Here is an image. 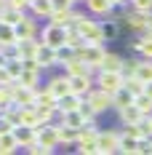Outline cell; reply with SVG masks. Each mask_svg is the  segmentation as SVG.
<instances>
[{"label": "cell", "mask_w": 152, "mask_h": 155, "mask_svg": "<svg viewBox=\"0 0 152 155\" xmlns=\"http://www.w3.org/2000/svg\"><path fill=\"white\" fill-rule=\"evenodd\" d=\"M115 112H118V118H120V123H123V126H128V123H139V120L144 118V112H141L136 104H128V107L115 110Z\"/></svg>", "instance_id": "cell-19"}, {"label": "cell", "mask_w": 152, "mask_h": 155, "mask_svg": "<svg viewBox=\"0 0 152 155\" xmlns=\"http://www.w3.org/2000/svg\"><path fill=\"white\" fill-rule=\"evenodd\" d=\"M37 110V118H40V123H53V118L59 115V107H46V104H35Z\"/></svg>", "instance_id": "cell-31"}, {"label": "cell", "mask_w": 152, "mask_h": 155, "mask_svg": "<svg viewBox=\"0 0 152 155\" xmlns=\"http://www.w3.org/2000/svg\"><path fill=\"white\" fill-rule=\"evenodd\" d=\"M14 128H16V126L11 123L8 118H3V115H0V137H3V134H11Z\"/></svg>", "instance_id": "cell-42"}, {"label": "cell", "mask_w": 152, "mask_h": 155, "mask_svg": "<svg viewBox=\"0 0 152 155\" xmlns=\"http://www.w3.org/2000/svg\"><path fill=\"white\" fill-rule=\"evenodd\" d=\"M19 83L21 86H27V88H37V83H40V70H21V75H19Z\"/></svg>", "instance_id": "cell-25"}, {"label": "cell", "mask_w": 152, "mask_h": 155, "mask_svg": "<svg viewBox=\"0 0 152 155\" xmlns=\"http://www.w3.org/2000/svg\"><path fill=\"white\" fill-rule=\"evenodd\" d=\"M139 54L144 59H152V32H141V46H139Z\"/></svg>", "instance_id": "cell-37"}, {"label": "cell", "mask_w": 152, "mask_h": 155, "mask_svg": "<svg viewBox=\"0 0 152 155\" xmlns=\"http://www.w3.org/2000/svg\"><path fill=\"white\" fill-rule=\"evenodd\" d=\"M56 96L48 91V88H37V94H35V104H46V107H56Z\"/></svg>", "instance_id": "cell-32"}, {"label": "cell", "mask_w": 152, "mask_h": 155, "mask_svg": "<svg viewBox=\"0 0 152 155\" xmlns=\"http://www.w3.org/2000/svg\"><path fill=\"white\" fill-rule=\"evenodd\" d=\"M67 46L70 48H83L86 46V38L80 35V30H77V24H72V27H67Z\"/></svg>", "instance_id": "cell-27"}, {"label": "cell", "mask_w": 152, "mask_h": 155, "mask_svg": "<svg viewBox=\"0 0 152 155\" xmlns=\"http://www.w3.org/2000/svg\"><path fill=\"white\" fill-rule=\"evenodd\" d=\"M123 86H125L128 91L134 94V96H136V94H141L144 88H147V83H144L141 78H136V75H128V78H125V83H123Z\"/></svg>", "instance_id": "cell-35"}, {"label": "cell", "mask_w": 152, "mask_h": 155, "mask_svg": "<svg viewBox=\"0 0 152 155\" xmlns=\"http://www.w3.org/2000/svg\"><path fill=\"white\" fill-rule=\"evenodd\" d=\"M136 144H139L136 137H131V134L120 131V144H118V153H136Z\"/></svg>", "instance_id": "cell-29"}, {"label": "cell", "mask_w": 152, "mask_h": 155, "mask_svg": "<svg viewBox=\"0 0 152 155\" xmlns=\"http://www.w3.org/2000/svg\"><path fill=\"white\" fill-rule=\"evenodd\" d=\"M40 43H46V46L59 51L61 46H67V27H59V24H51L48 21L46 27L40 30Z\"/></svg>", "instance_id": "cell-1"}, {"label": "cell", "mask_w": 152, "mask_h": 155, "mask_svg": "<svg viewBox=\"0 0 152 155\" xmlns=\"http://www.w3.org/2000/svg\"><path fill=\"white\" fill-rule=\"evenodd\" d=\"M147 32H152V11H150V16H147Z\"/></svg>", "instance_id": "cell-48"}, {"label": "cell", "mask_w": 152, "mask_h": 155, "mask_svg": "<svg viewBox=\"0 0 152 155\" xmlns=\"http://www.w3.org/2000/svg\"><path fill=\"white\" fill-rule=\"evenodd\" d=\"M83 99H86V96H80V94L70 91V94H64V96H59L56 107H59V112H72V110H77L80 104H83Z\"/></svg>", "instance_id": "cell-14"}, {"label": "cell", "mask_w": 152, "mask_h": 155, "mask_svg": "<svg viewBox=\"0 0 152 155\" xmlns=\"http://www.w3.org/2000/svg\"><path fill=\"white\" fill-rule=\"evenodd\" d=\"M86 8H88V14H93V16H109L115 5H112L109 0H86Z\"/></svg>", "instance_id": "cell-21"}, {"label": "cell", "mask_w": 152, "mask_h": 155, "mask_svg": "<svg viewBox=\"0 0 152 155\" xmlns=\"http://www.w3.org/2000/svg\"><path fill=\"white\" fill-rule=\"evenodd\" d=\"M19 123L21 126H32V128H40V118H37V110L35 104H24V107H19Z\"/></svg>", "instance_id": "cell-15"}, {"label": "cell", "mask_w": 152, "mask_h": 155, "mask_svg": "<svg viewBox=\"0 0 152 155\" xmlns=\"http://www.w3.org/2000/svg\"><path fill=\"white\" fill-rule=\"evenodd\" d=\"M144 91H147V94H150V96H152V80H150V83H147V88H144Z\"/></svg>", "instance_id": "cell-50"}, {"label": "cell", "mask_w": 152, "mask_h": 155, "mask_svg": "<svg viewBox=\"0 0 152 155\" xmlns=\"http://www.w3.org/2000/svg\"><path fill=\"white\" fill-rule=\"evenodd\" d=\"M102 30H104V40H115L120 35V19H109L102 21Z\"/></svg>", "instance_id": "cell-30"}, {"label": "cell", "mask_w": 152, "mask_h": 155, "mask_svg": "<svg viewBox=\"0 0 152 155\" xmlns=\"http://www.w3.org/2000/svg\"><path fill=\"white\" fill-rule=\"evenodd\" d=\"M8 5H11V8H19V11H24V14L30 11V0H8Z\"/></svg>", "instance_id": "cell-43"}, {"label": "cell", "mask_w": 152, "mask_h": 155, "mask_svg": "<svg viewBox=\"0 0 152 155\" xmlns=\"http://www.w3.org/2000/svg\"><path fill=\"white\" fill-rule=\"evenodd\" d=\"M16 150H19V142H16L14 131H11V134H3V137H0V155H11V153H16Z\"/></svg>", "instance_id": "cell-28"}, {"label": "cell", "mask_w": 152, "mask_h": 155, "mask_svg": "<svg viewBox=\"0 0 152 155\" xmlns=\"http://www.w3.org/2000/svg\"><path fill=\"white\" fill-rule=\"evenodd\" d=\"M123 83H125V75H123V72H107V70H99V72H96V86L104 88L107 94L120 91Z\"/></svg>", "instance_id": "cell-4"}, {"label": "cell", "mask_w": 152, "mask_h": 155, "mask_svg": "<svg viewBox=\"0 0 152 155\" xmlns=\"http://www.w3.org/2000/svg\"><path fill=\"white\" fill-rule=\"evenodd\" d=\"M136 78H141L144 83H150L152 80V59H141V62L136 64V72H134Z\"/></svg>", "instance_id": "cell-33"}, {"label": "cell", "mask_w": 152, "mask_h": 155, "mask_svg": "<svg viewBox=\"0 0 152 155\" xmlns=\"http://www.w3.org/2000/svg\"><path fill=\"white\" fill-rule=\"evenodd\" d=\"M77 110H80V115H83L86 120H93V118H96V112H93V107L88 104V102H86V99H83V104H80Z\"/></svg>", "instance_id": "cell-40"}, {"label": "cell", "mask_w": 152, "mask_h": 155, "mask_svg": "<svg viewBox=\"0 0 152 155\" xmlns=\"http://www.w3.org/2000/svg\"><path fill=\"white\" fill-rule=\"evenodd\" d=\"M147 11H136V8H134V11H125V14H123V19H120V24H125V27H128V30H134V32H144L147 30Z\"/></svg>", "instance_id": "cell-7"}, {"label": "cell", "mask_w": 152, "mask_h": 155, "mask_svg": "<svg viewBox=\"0 0 152 155\" xmlns=\"http://www.w3.org/2000/svg\"><path fill=\"white\" fill-rule=\"evenodd\" d=\"M35 59L40 62L43 70H51V67L59 64V51L51 48V46H46V43H40V46H37V54H35Z\"/></svg>", "instance_id": "cell-9"}, {"label": "cell", "mask_w": 152, "mask_h": 155, "mask_svg": "<svg viewBox=\"0 0 152 155\" xmlns=\"http://www.w3.org/2000/svg\"><path fill=\"white\" fill-rule=\"evenodd\" d=\"M109 3H112V5L118 8V5H125V3H131V0H109Z\"/></svg>", "instance_id": "cell-47"}, {"label": "cell", "mask_w": 152, "mask_h": 155, "mask_svg": "<svg viewBox=\"0 0 152 155\" xmlns=\"http://www.w3.org/2000/svg\"><path fill=\"white\" fill-rule=\"evenodd\" d=\"M86 102L93 107V112H96V115H102V112H107V110H112V94H107L104 88L93 86L91 91L86 94Z\"/></svg>", "instance_id": "cell-3"}, {"label": "cell", "mask_w": 152, "mask_h": 155, "mask_svg": "<svg viewBox=\"0 0 152 155\" xmlns=\"http://www.w3.org/2000/svg\"><path fill=\"white\" fill-rule=\"evenodd\" d=\"M61 70H64V75H93V72H96V70H91V67H88V64L83 62V56H80V54H77L75 51V56H72V59H67V62L61 64Z\"/></svg>", "instance_id": "cell-8"}, {"label": "cell", "mask_w": 152, "mask_h": 155, "mask_svg": "<svg viewBox=\"0 0 152 155\" xmlns=\"http://www.w3.org/2000/svg\"><path fill=\"white\" fill-rule=\"evenodd\" d=\"M27 153H32V155H51L53 150H51V147H46V144H40V142H35V144H30V147H27Z\"/></svg>", "instance_id": "cell-39"}, {"label": "cell", "mask_w": 152, "mask_h": 155, "mask_svg": "<svg viewBox=\"0 0 152 155\" xmlns=\"http://www.w3.org/2000/svg\"><path fill=\"white\" fill-rule=\"evenodd\" d=\"M128 104H134V94L123 86L120 91L112 94V110H123V107H128Z\"/></svg>", "instance_id": "cell-24"}, {"label": "cell", "mask_w": 152, "mask_h": 155, "mask_svg": "<svg viewBox=\"0 0 152 155\" xmlns=\"http://www.w3.org/2000/svg\"><path fill=\"white\" fill-rule=\"evenodd\" d=\"M51 3H53V8H75L72 0H51Z\"/></svg>", "instance_id": "cell-45"}, {"label": "cell", "mask_w": 152, "mask_h": 155, "mask_svg": "<svg viewBox=\"0 0 152 155\" xmlns=\"http://www.w3.org/2000/svg\"><path fill=\"white\" fill-rule=\"evenodd\" d=\"M59 123L72 126V128H83V126H86V118L80 115V110H72V112H61V120H59Z\"/></svg>", "instance_id": "cell-26"}, {"label": "cell", "mask_w": 152, "mask_h": 155, "mask_svg": "<svg viewBox=\"0 0 152 155\" xmlns=\"http://www.w3.org/2000/svg\"><path fill=\"white\" fill-rule=\"evenodd\" d=\"M0 19H3V21H8V24H19V21H21V19H24V11H19V8H11V5H8V8H5V11H3V14H0Z\"/></svg>", "instance_id": "cell-36"}, {"label": "cell", "mask_w": 152, "mask_h": 155, "mask_svg": "<svg viewBox=\"0 0 152 155\" xmlns=\"http://www.w3.org/2000/svg\"><path fill=\"white\" fill-rule=\"evenodd\" d=\"M35 94H37V88H27V86H21L19 80H14V104L16 107L35 104Z\"/></svg>", "instance_id": "cell-11"}, {"label": "cell", "mask_w": 152, "mask_h": 155, "mask_svg": "<svg viewBox=\"0 0 152 155\" xmlns=\"http://www.w3.org/2000/svg\"><path fill=\"white\" fill-rule=\"evenodd\" d=\"M8 83H14V78L5 70V64H0V86H8Z\"/></svg>", "instance_id": "cell-44"}, {"label": "cell", "mask_w": 152, "mask_h": 155, "mask_svg": "<svg viewBox=\"0 0 152 155\" xmlns=\"http://www.w3.org/2000/svg\"><path fill=\"white\" fill-rule=\"evenodd\" d=\"M77 54L83 56V62L88 64L91 70L99 72V64H102V59H104L107 48H104V43H86L83 48H77Z\"/></svg>", "instance_id": "cell-2"}, {"label": "cell", "mask_w": 152, "mask_h": 155, "mask_svg": "<svg viewBox=\"0 0 152 155\" xmlns=\"http://www.w3.org/2000/svg\"><path fill=\"white\" fill-rule=\"evenodd\" d=\"M131 8H136V11H152V0H131Z\"/></svg>", "instance_id": "cell-41"}, {"label": "cell", "mask_w": 152, "mask_h": 155, "mask_svg": "<svg viewBox=\"0 0 152 155\" xmlns=\"http://www.w3.org/2000/svg\"><path fill=\"white\" fill-rule=\"evenodd\" d=\"M134 104H136L144 115H150V112H152V96H150L147 91H141V94H136V96H134Z\"/></svg>", "instance_id": "cell-34"}, {"label": "cell", "mask_w": 152, "mask_h": 155, "mask_svg": "<svg viewBox=\"0 0 152 155\" xmlns=\"http://www.w3.org/2000/svg\"><path fill=\"white\" fill-rule=\"evenodd\" d=\"M72 3H86V0H72Z\"/></svg>", "instance_id": "cell-51"}, {"label": "cell", "mask_w": 152, "mask_h": 155, "mask_svg": "<svg viewBox=\"0 0 152 155\" xmlns=\"http://www.w3.org/2000/svg\"><path fill=\"white\" fill-rule=\"evenodd\" d=\"M5 8H8V0H0V14H3Z\"/></svg>", "instance_id": "cell-49"}, {"label": "cell", "mask_w": 152, "mask_h": 155, "mask_svg": "<svg viewBox=\"0 0 152 155\" xmlns=\"http://www.w3.org/2000/svg\"><path fill=\"white\" fill-rule=\"evenodd\" d=\"M80 35L86 38V43H104V30H102V21L96 19H83L77 24Z\"/></svg>", "instance_id": "cell-6"}, {"label": "cell", "mask_w": 152, "mask_h": 155, "mask_svg": "<svg viewBox=\"0 0 152 155\" xmlns=\"http://www.w3.org/2000/svg\"><path fill=\"white\" fill-rule=\"evenodd\" d=\"M118 144H120V131H99V137H96V153L99 155L118 153Z\"/></svg>", "instance_id": "cell-5"}, {"label": "cell", "mask_w": 152, "mask_h": 155, "mask_svg": "<svg viewBox=\"0 0 152 155\" xmlns=\"http://www.w3.org/2000/svg\"><path fill=\"white\" fill-rule=\"evenodd\" d=\"M37 46H40L37 38H24V40H19V43H16V48H19V59H32V56L37 54Z\"/></svg>", "instance_id": "cell-20"}, {"label": "cell", "mask_w": 152, "mask_h": 155, "mask_svg": "<svg viewBox=\"0 0 152 155\" xmlns=\"http://www.w3.org/2000/svg\"><path fill=\"white\" fill-rule=\"evenodd\" d=\"M72 14H75V8H53L51 16H48V21L51 24H59V27H72L75 24Z\"/></svg>", "instance_id": "cell-13"}, {"label": "cell", "mask_w": 152, "mask_h": 155, "mask_svg": "<svg viewBox=\"0 0 152 155\" xmlns=\"http://www.w3.org/2000/svg\"><path fill=\"white\" fill-rule=\"evenodd\" d=\"M5 70L11 72V78H14V80H19L21 70H24V62H21V59H8V62H5Z\"/></svg>", "instance_id": "cell-38"}, {"label": "cell", "mask_w": 152, "mask_h": 155, "mask_svg": "<svg viewBox=\"0 0 152 155\" xmlns=\"http://www.w3.org/2000/svg\"><path fill=\"white\" fill-rule=\"evenodd\" d=\"M0 56H3V48H0Z\"/></svg>", "instance_id": "cell-52"}, {"label": "cell", "mask_w": 152, "mask_h": 155, "mask_svg": "<svg viewBox=\"0 0 152 155\" xmlns=\"http://www.w3.org/2000/svg\"><path fill=\"white\" fill-rule=\"evenodd\" d=\"M16 38H19V40H24V38H37V21L30 19V16H24V19L16 24Z\"/></svg>", "instance_id": "cell-18"}, {"label": "cell", "mask_w": 152, "mask_h": 155, "mask_svg": "<svg viewBox=\"0 0 152 155\" xmlns=\"http://www.w3.org/2000/svg\"><path fill=\"white\" fill-rule=\"evenodd\" d=\"M144 120H147V128H150V134H152V112H150V115H144Z\"/></svg>", "instance_id": "cell-46"}, {"label": "cell", "mask_w": 152, "mask_h": 155, "mask_svg": "<svg viewBox=\"0 0 152 155\" xmlns=\"http://www.w3.org/2000/svg\"><path fill=\"white\" fill-rule=\"evenodd\" d=\"M59 128V144H77V137H80V128H72V126L56 123Z\"/></svg>", "instance_id": "cell-22"}, {"label": "cell", "mask_w": 152, "mask_h": 155, "mask_svg": "<svg viewBox=\"0 0 152 155\" xmlns=\"http://www.w3.org/2000/svg\"><path fill=\"white\" fill-rule=\"evenodd\" d=\"M14 137H16V142H19V147H30V144H35V142H37V128L19 123V126L14 128Z\"/></svg>", "instance_id": "cell-12"}, {"label": "cell", "mask_w": 152, "mask_h": 155, "mask_svg": "<svg viewBox=\"0 0 152 155\" xmlns=\"http://www.w3.org/2000/svg\"><path fill=\"white\" fill-rule=\"evenodd\" d=\"M30 11H32V16H37V19H48L51 11H53V3H51V0H30Z\"/></svg>", "instance_id": "cell-23"}, {"label": "cell", "mask_w": 152, "mask_h": 155, "mask_svg": "<svg viewBox=\"0 0 152 155\" xmlns=\"http://www.w3.org/2000/svg\"><path fill=\"white\" fill-rule=\"evenodd\" d=\"M123 64H125V59H123L120 54H115V51H107L104 59H102V64H99V70H107V72H120Z\"/></svg>", "instance_id": "cell-16"}, {"label": "cell", "mask_w": 152, "mask_h": 155, "mask_svg": "<svg viewBox=\"0 0 152 155\" xmlns=\"http://www.w3.org/2000/svg\"><path fill=\"white\" fill-rule=\"evenodd\" d=\"M67 78H70V75H67ZM93 86H96V75H72V78H70V91L80 94V96H86Z\"/></svg>", "instance_id": "cell-10"}, {"label": "cell", "mask_w": 152, "mask_h": 155, "mask_svg": "<svg viewBox=\"0 0 152 155\" xmlns=\"http://www.w3.org/2000/svg\"><path fill=\"white\" fill-rule=\"evenodd\" d=\"M46 88L53 94L56 99H59V96H64V94H70V78L61 72V75H56V78H51V80H48Z\"/></svg>", "instance_id": "cell-17"}]
</instances>
